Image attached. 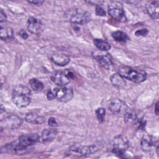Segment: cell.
<instances>
[{"mask_svg": "<svg viewBox=\"0 0 159 159\" xmlns=\"http://www.w3.org/2000/svg\"><path fill=\"white\" fill-rule=\"evenodd\" d=\"M0 36L2 40L9 42L14 39V30L10 27H1Z\"/></svg>", "mask_w": 159, "mask_h": 159, "instance_id": "obj_20", "label": "cell"}, {"mask_svg": "<svg viewBox=\"0 0 159 159\" xmlns=\"http://www.w3.org/2000/svg\"><path fill=\"white\" fill-rule=\"evenodd\" d=\"M7 20V17L5 14V12L3 11L2 9L1 10V13H0V22H6Z\"/></svg>", "mask_w": 159, "mask_h": 159, "instance_id": "obj_31", "label": "cell"}, {"mask_svg": "<svg viewBox=\"0 0 159 159\" xmlns=\"http://www.w3.org/2000/svg\"><path fill=\"white\" fill-rule=\"evenodd\" d=\"M95 113L98 121L100 123L104 122L106 116V109L103 107H99L96 110Z\"/></svg>", "mask_w": 159, "mask_h": 159, "instance_id": "obj_26", "label": "cell"}, {"mask_svg": "<svg viewBox=\"0 0 159 159\" xmlns=\"http://www.w3.org/2000/svg\"><path fill=\"white\" fill-rule=\"evenodd\" d=\"M98 150V148L96 145H82L80 143H74L69 147L66 153L68 155L82 157L95 153Z\"/></svg>", "mask_w": 159, "mask_h": 159, "instance_id": "obj_4", "label": "cell"}, {"mask_svg": "<svg viewBox=\"0 0 159 159\" xmlns=\"http://www.w3.org/2000/svg\"><path fill=\"white\" fill-rule=\"evenodd\" d=\"M148 33V31L147 29H143L137 30L135 32L136 36H146Z\"/></svg>", "mask_w": 159, "mask_h": 159, "instance_id": "obj_27", "label": "cell"}, {"mask_svg": "<svg viewBox=\"0 0 159 159\" xmlns=\"http://www.w3.org/2000/svg\"><path fill=\"white\" fill-rule=\"evenodd\" d=\"M107 9L109 14L114 20L120 22H125L127 21L124 7L121 2L111 1L108 4Z\"/></svg>", "mask_w": 159, "mask_h": 159, "instance_id": "obj_6", "label": "cell"}, {"mask_svg": "<svg viewBox=\"0 0 159 159\" xmlns=\"http://www.w3.org/2000/svg\"><path fill=\"white\" fill-rule=\"evenodd\" d=\"M29 3L30 4H35V5H37V6H41L43 3V1H39V0H37V1H28Z\"/></svg>", "mask_w": 159, "mask_h": 159, "instance_id": "obj_34", "label": "cell"}, {"mask_svg": "<svg viewBox=\"0 0 159 159\" xmlns=\"http://www.w3.org/2000/svg\"><path fill=\"white\" fill-rule=\"evenodd\" d=\"M146 9L149 16L153 19H158V11H159V1H152L146 4Z\"/></svg>", "mask_w": 159, "mask_h": 159, "instance_id": "obj_17", "label": "cell"}, {"mask_svg": "<svg viewBox=\"0 0 159 159\" xmlns=\"http://www.w3.org/2000/svg\"><path fill=\"white\" fill-rule=\"evenodd\" d=\"M5 109V108H4V107H3L2 105H1V113H2V112H3V109Z\"/></svg>", "mask_w": 159, "mask_h": 159, "instance_id": "obj_36", "label": "cell"}, {"mask_svg": "<svg viewBox=\"0 0 159 159\" xmlns=\"http://www.w3.org/2000/svg\"><path fill=\"white\" fill-rule=\"evenodd\" d=\"M48 124L51 127H56V126L58 125V123H57V121L56 119L53 117H51L48 119Z\"/></svg>", "mask_w": 159, "mask_h": 159, "instance_id": "obj_30", "label": "cell"}, {"mask_svg": "<svg viewBox=\"0 0 159 159\" xmlns=\"http://www.w3.org/2000/svg\"><path fill=\"white\" fill-rule=\"evenodd\" d=\"M44 25L40 20L34 17H30L27 21V30L34 34L41 33L44 29Z\"/></svg>", "mask_w": 159, "mask_h": 159, "instance_id": "obj_12", "label": "cell"}, {"mask_svg": "<svg viewBox=\"0 0 159 159\" xmlns=\"http://www.w3.org/2000/svg\"><path fill=\"white\" fill-rule=\"evenodd\" d=\"M57 134L58 131L55 129L50 128L44 129L40 136V140L41 142L43 143L51 142L52 140H53V139H55Z\"/></svg>", "mask_w": 159, "mask_h": 159, "instance_id": "obj_15", "label": "cell"}, {"mask_svg": "<svg viewBox=\"0 0 159 159\" xmlns=\"http://www.w3.org/2000/svg\"><path fill=\"white\" fill-rule=\"evenodd\" d=\"M157 142L154 140L153 137L145 134L142 136L140 142L141 148L144 152H150L155 147V145L157 144Z\"/></svg>", "mask_w": 159, "mask_h": 159, "instance_id": "obj_14", "label": "cell"}, {"mask_svg": "<svg viewBox=\"0 0 159 159\" xmlns=\"http://www.w3.org/2000/svg\"><path fill=\"white\" fill-rule=\"evenodd\" d=\"M55 94V98L59 101L66 102L71 99L73 96V91L71 88L60 86L53 89Z\"/></svg>", "mask_w": 159, "mask_h": 159, "instance_id": "obj_9", "label": "cell"}, {"mask_svg": "<svg viewBox=\"0 0 159 159\" xmlns=\"http://www.w3.org/2000/svg\"><path fill=\"white\" fill-rule=\"evenodd\" d=\"M94 44L95 46L99 50L102 51H107L110 50L111 46L109 43L103 40L102 39H94Z\"/></svg>", "mask_w": 159, "mask_h": 159, "instance_id": "obj_24", "label": "cell"}, {"mask_svg": "<svg viewBox=\"0 0 159 159\" xmlns=\"http://www.w3.org/2000/svg\"><path fill=\"white\" fill-rule=\"evenodd\" d=\"M23 120L17 115H10L2 119L0 122L1 129H16L20 127Z\"/></svg>", "mask_w": 159, "mask_h": 159, "instance_id": "obj_7", "label": "cell"}, {"mask_svg": "<svg viewBox=\"0 0 159 159\" xmlns=\"http://www.w3.org/2000/svg\"><path fill=\"white\" fill-rule=\"evenodd\" d=\"M108 107L110 111L115 115H124L130 110L128 105L120 99H112L109 102Z\"/></svg>", "mask_w": 159, "mask_h": 159, "instance_id": "obj_8", "label": "cell"}, {"mask_svg": "<svg viewBox=\"0 0 159 159\" xmlns=\"http://www.w3.org/2000/svg\"><path fill=\"white\" fill-rule=\"evenodd\" d=\"M29 84L31 88L35 91H41L44 88L43 84L37 78L30 79L29 80Z\"/></svg>", "mask_w": 159, "mask_h": 159, "instance_id": "obj_25", "label": "cell"}, {"mask_svg": "<svg viewBox=\"0 0 159 159\" xmlns=\"http://www.w3.org/2000/svg\"><path fill=\"white\" fill-rule=\"evenodd\" d=\"M66 19L71 23L84 25L91 19V14L84 10L75 8L67 11L65 13Z\"/></svg>", "mask_w": 159, "mask_h": 159, "instance_id": "obj_2", "label": "cell"}, {"mask_svg": "<svg viewBox=\"0 0 159 159\" xmlns=\"http://www.w3.org/2000/svg\"><path fill=\"white\" fill-rule=\"evenodd\" d=\"M50 58L55 64L60 66H65L70 61V57L62 53L53 54L51 55Z\"/></svg>", "mask_w": 159, "mask_h": 159, "instance_id": "obj_18", "label": "cell"}, {"mask_svg": "<svg viewBox=\"0 0 159 159\" xmlns=\"http://www.w3.org/2000/svg\"><path fill=\"white\" fill-rule=\"evenodd\" d=\"M119 73L125 79L135 83H140L146 80L147 75L145 72L135 70L129 66H122L119 69Z\"/></svg>", "mask_w": 159, "mask_h": 159, "instance_id": "obj_3", "label": "cell"}, {"mask_svg": "<svg viewBox=\"0 0 159 159\" xmlns=\"http://www.w3.org/2000/svg\"><path fill=\"white\" fill-rule=\"evenodd\" d=\"M95 58L99 65L103 68L106 70H110L112 68L113 63L111 58L108 55V54L104 55H98L95 57Z\"/></svg>", "mask_w": 159, "mask_h": 159, "instance_id": "obj_19", "label": "cell"}, {"mask_svg": "<svg viewBox=\"0 0 159 159\" xmlns=\"http://www.w3.org/2000/svg\"><path fill=\"white\" fill-rule=\"evenodd\" d=\"M129 147V142L125 136L120 135L115 137L111 142V151L114 154L122 157Z\"/></svg>", "mask_w": 159, "mask_h": 159, "instance_id": "obj_5", "label": "cell"}, {"mask_svg": "<svg viewBox=\"0 0 159 159\" xmlns=\"http://www.w3.org/2000/svg\"><path fill=\"white\" fill-rule=\"evenodd\" d=\"M25 120L30 124H42L45 122V118L34 112H29L25 116Z\"/></svg>", "mask_w": 159, "mask_h": 159, "instance_id": "obj_16", "label": "cell"}, {"mask_svg": "<svg viewBox=\"0 0 159 159\" xmlns=\"http://www.w3.org/2000/svg\"><path fill=\"white\" fill-rule=\"evenodd\" d=\"M124 119L125 124L129 125H135L137 124L140 120L137 114L131 110L129 111L124 115Z\"/></svg>", "mask_w": 159, "mask_h": 159, "instance_id": "obj_21", "label": "cell"}, {"mask_svg": "<svg viewBox=\"0 0 159 159\" xmlns=\"http://www.w3.org/2000/svg\"><path fill=\"white\" fill-rule=\"evenodd\" d=\"M155 112L156 114V115L158 114V102H157L155 103Z\"/></svg>", "mask_w": 159, "mask_h": 159, "instance_id": "obj_35", "label": "cell"}, {"mask_svg": "<svg viewBox=\"0 0 159 159\" xmlns=\"http://www.w3.org/2000/svg\"><path fill=\"white\" fill-rule=\"evenodd\" d=\"M47 98L49 101L53 100L55 98V94L54 91L52 90L51 89H49L47 93Z\"/></svg>", "mask_w": 159, "mask_h": 159, "instance_id": "obj_29", "label": "cell"}, {"mask_svg": "<svg viewBox=\"0 0 159 159\" xmlns=\"http://www.w3.org/2000/svg\"><path fill=\"white\" fill-rule=\"evenodd\" d=\"M40 141V136L37 133L23 134L18 139V142L22 147L27 148Z\"/></svg>", "mask_w": 159, "mask_h": 159, "instance_id": "obj_10", "label": "cell"}, {"mask_svg": "<svg viewBox=\"0 0 159 159\" xmlns=\"http://www.w3.org/2000/svg\"><path fill=\"white\" fill-rule=\"evenodd\" d=\"M19 35L21 36V37L22 38V39H27V38H28V37H29V35H28V34L27 33V32L25 30H24V29H21L20 31H19Z\"/></svg>", "mask_w": 159, "mask_h": 159, "instance_id": "obj_32", "label": "cell"}, {"mask_svg": "<svg viewBox=\"0 0 159 159\" xmlns=\"http://www.w3.org/2000/svg\"><path fill=\"white\" fill-rule=\"evenodd\" d=\"M22 147L18 142V140L16 142H13L9 143H7L4 145L1 148V153H7L10 154H22L25 152V150Z\"/></svg>", "mask_w": 159, "mask_h": 159, "instance_id": "obj_11", "label": "cell"}, {"mask_svg": "<svg viewBox=\"0 0 159 159\" xmlns=\"http://www.w3.org/2000/svg\"><path fill=\"white\" fill-rule=\"evenodd\" d=\"M12 100L18 107H25L30 103L31 92L27 86L18 84L12 90Z\"/></svg>", "mask_w": 159, "mask_h": 159, "instance_id": "obj_1", "label": "cell"}, {"mask_svg": "<svg viewBox=\"0 0 159 159\" xmlns=\"http://www.w3.org/2000/svg\"><path fill=\"white\" fill-rule=\"evenodd\" d=\"M96 14L99 16H105L106 12L101 6H97L96 7Z\"/></svg>", "mask_w": 159, "mask_h": 159, "instance_id": "obj_28", "label": "cell"}, {"mask_svg": "<svg viewBox=\"0 0 159 159\" xmlns=\"http://www.w3.org/2000/svg\"><path fill=\"white\" fill-rule=\"evenodd\" d=\"M52 81L58 86H65L68 84L71 80L70 76L61 71H55L51 76Z\"/></svg>", "mask_w": 159, "mask_h": 159, "instance_id": "obj_13", "label": "cell"}, {"mask_svg": "<svg viewBox=\"0 0 159 159\" xmlns=\"http://www.w3.org/2000/svg\"><path fill=\"white\" fill-rule=\"evenodd\" d=\"M112 38L117 42H125L128 40H129V37L128 35L124 32L120 30L114 31L112 33Z\"/></svg>", "mask_w": 159, "mask_h": 159, "instance_id": "obj_23", "label": "cell"}, {"mask_svg": "<svg viewBox=\"0 0 159 159\" xmlns=\"http://www.w3.org/2000/svg\"><path fill=\"white\" fill-rule=\"evenodd\" d=\"M110 80L111 83L116 87L122 88L125 86V82L124 81V78L119 73L113 74L111 76Z\"/></svg>", "mask_w": 159, "mask_h": 159, "instance_id": "obj_22", "label": "cell"}, {"mask_svg": "<svg viewBox=\"0 0 159 159\" xmlns=\"http://www.w3.org/2000/svg\"><path fill=\"white\" fill-rule=\"evenodd\" d=\"M86 2L93 5H96L97 6H99L103 3L102 1H86Z\"/></svg>", "mask_w": 159, "mask_h": 159, "instance_id": "obj_33", "label": "cell"}]
</instances>
